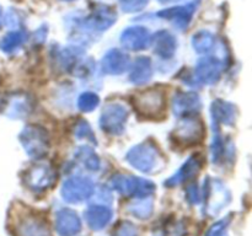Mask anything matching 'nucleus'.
I'll list each match as a JSON object with an SVG mask.
<instances>
[{"label": "nucleus", "mask_w": 252, "mask_h": 236, "mask_svg": "<svg viewBox=\"0 0 252 236\" xmlns=\"http://www.w3.org/2000/svg\"><path fill=\"white\" fill-rule=\"evenodd\" d=\"M133 105L144 117H160L165 111V95L159 88H148L134 96Z\"/></svg>", "instance_id": "7ed1b4c3"}, {"label": "nucleus", "mask_w": 252, "mask_h": 236, "mask_svg": "<svg viewBox=\"0 0 252 236\" xmlns=\"http://www.w3.org/2000/svg\"><path fill=\"white\" fill-rule=\"evenodd\" d=\"M74 133H75V135L78 137V139L86 140V142L91 143V144H96L95 134H94L91 127L88 124V122H85V120H79L78 124L75 125Z\"/></svg>", "instance_id": "b1692460"}, {"label": "nucleus", "mask_w": 252, "mask_h": 236, "mask_svg": "<svg viewBox=\"0 0 252 236\" xmlns=\"http://www.w3.org/2000/svg\"><path fill=\"white\" fill-rule=\"evenodd\" d=\"M212 122L214 124V129L219 125H231L238 117V110L230 102L223 100H216L212 103L211 108Z\"/></svg>", "instance_id": "2eb2a0df"}, {"label": "nucleus", "mask_w": 252, "mask_h": 236, "mask_svg": "<svg viewBox=\"0 0 252 236\" xmlns=\"http://www.w3.org/2000/svg\"><path fill=\"white\" fill-rule=\"evenodd\" d=\"M196 5L194 4H186L182 6H175L171 9H165L158 12V16L161 19L171 21L176 29L185 31L191 24V20L193 17Z\"/></svg>", "instance_id": "f8f14e48"}, {"label": "nucleus", "mask_w": 252, "mask_h": 236, "mask_svg": "<svg viewBox=\"0 0 252 236\" xmlns=\"http://www.w3.org/2000/svg\"><path fill=\"white\" fill-rule=\"evenodd\" d=\"M129 80L135 85H143L152 79L154 69L153 63L148 57H140L129 66Z\"/></svg>", "instance_id": "f3484780"}, {"label": "nucleus", "mask_w": 252, "mask_h": 236, "mask_svg": "<svg viewBox=\"0 0 252 236\" xmlns=\"http://www.w3.org/2000/svg\"><path fill=\"white\" fill-rule=\"evenodd\" d=\"M56 182V172L49 165L41 164L32 166L25 175V183L33 191H44Z\"/></svg>", "instance_id": "6e6552de"}, {"label": "nucleus", "mask_w": 252, "mask_h": 236, "mask_svg": "<svg viewBox=\"0 0 252 236\" xmlns=\"http://www.w3.org/2000/svg\"><path fill=\"white\" fill-rule=\"evenodd\" d=\"M98 103H100V98H98V96L95 92L86 91V92L81 93L79 96L78 106L83 112H91V111H94L97 107Z\"/></svg>", "instance_id": "5701e85b"}, {"label": "nucleus", "mask_w": 252, "mask_h": 236, "mask_svg": "<svg viewBox=\"0 0 252 236\" xmlns=\"http://www.w3.org/2000/svg\"><path fill=\"white\" fill-rule=\"evenodd\" d=\"M152 43V34L143 26L127 27L121 33V44L128 51H143Z\"/></svg>", "instance_id": "9d476101"}, {"label": "nucleus", "mask_w": 252, "mask_h": 236, "mask_svg": "<svg viewBox=\"0 0 252 236\" xmlns=\"http://www.w3.org/2000/svg\"><path fill=\"white\" fill-rule=\"evenodd\" d=\"M0 22H1V11H0Z\"/></svg>", "instance_id": "c756f323"}, {"label": "nucleus", "mask_w": 252, "mask_h": 236, "mask_svg": "<svg viewBox=\"0 0 252 236\" xmlns=\"http://www.w3.org/2000/svg\"><path fill=\"white\" fill-rule=\"evenodd\" d=\"M75 159L89 171H98L101 166L97 154L89 147H80L74 154Z\"/></svg>", "instance_id": "aec40b11"}, {"label": "nucleus", "mask_w": 252, "mask_h": 236, "mask_svg": "<svg viewBox=\"0 0 252 236\" xmlns=\"http://www.w3.org/2000/svg\"><path fill=\"white\" fill-rule=\"evenodd\" d=\"M47 37V29L46 27H41V29L37 30V32L34 33V39L37 42H43Z\"/></svg>", "instance_id": "a878e982"}, {"label": "nucleus", "mask_w": 252, "mask_h": 236, "mask_svg": "<svg viewBox=\"0 0 252 236\" xmlns=\"http://www.w3.org/2000/svg\"><path fill=\"white\" fill-rule=\"evenodd\" d=\"M233 144L231 142H225L218 133L216 132L214 139L212 142L211 147V155H212V161L214 164H220L223 160L230 159L231 154H233Z\"/></svg>", "instance_id": "a211bd4d"}, {"label": "nucleus", "mask_w": 252, "mask_h": 236, "mask_svg": "<svg viewBox=\"0 0 252 236\" xmlns=\"http://www.w3.org/2000/svg\"><path fill=\"white\" fill-rule=\"evenodd\" d=\"M95 189V184L88 177H70L63 183L62 194L64 199L70 202H79L86 199Z\"/></svg>", "instance_id": "1a4fd4ad"}, {"label": "nucleus", "mask_w": 252, "mask_h": 236, "mask_svg": "<svg viewBox=\"0 0 252 236\" xmlns=\"http://www.w3.org/2000/svg\"><path fill=\"white\" fill-rule=\"evenodd\" d=\"M61 1H74V0H61Z\"/></svg>", "instance_id": "c85d7f7f"}, {"label": "nucleus", "mask_w": 252, "mask_h": 236, "mask_svg": "<svg viewBox=\"0 0 252 236\" xmlns=\"http://www.w3.org/2000/svg\"><path fill=\"white\" fill-rule=\"evenodd\" d=\"M202 167V159L198 155H194L191 156L184 165L181 166V169L176 172L175 175H172L169 179H166L165 184L167 187H176L179 184L186 183L187 181L192 179L193 177H196L198 175V172L201 171Z\"/></svg>", "instance_id": "dca6fc26"}, {"label": "nucleus", "mask_w": 252, "mask_h": 236, "mask_svg": "<svg viewBox=\"0 0 252 236\" xmlns=\"http://www.w3.org/2000/svg\"><path fill=\"white\" fill-rule=\"evenodd\" d=\"M128 119V110L117 102H110L103 107L100 118L102 130L111 135H120L125 132Z\"/></svg>", "instance_id": "20e7f679"}, {"label": "nucleus", "mask_w": 252, "mask_h": 236, "mask_svg": "<svg viewBox=\"0 0 252 236\" xmlns=\"http://www.w3.org/2000/svg\"><path fill=\"white\" fill-rule=\"evenodd\" d=\"M27 41V34L25 31H14L10 32L9 34L2 38L1 43H0V48L6 53H12V52L17 51L21 48Z\"/></svg>", "instance_id": "412c9836"}, {"label": "nucleus", "mask_w": 252, "mask_h": 236, "mask_svg": "<svg viewBox=\"0 0 252 236\" xmlns=\"http://www.w3.org/2000/svg\"><path fill=\"white\" fill-rule=\"evenodd\" d=\"M192 47L197 53L207 54L216 47V37L207 30H201L192 37Z\"/></svg>", "instance_id": "6ab92c4d"}, {"label": "nucleus", "mask_w": 252, "mask_h": 236, "mask_svg": "<svg viewBox=\"0 0 252 236\" xmlns=\"http://www.w3.org/2000/svg\"><path fill=\"white\" fill-rule=\"evenodd\" d=\"M111 186L118 192L126 196H139L144 197L154 192L155 184L152 181L135 176H125V175H116L111 178Z\"/></svg>", "instance_id": "423d86ee"}, {"label": "nucleus", "mask_w": 252, "mask_h": 236, "mask_svg": "<svg viewBox=\"0 0 252 236\" xmlns=\"http://www.w3.org/2000/svg\"><path fill=\"white\" fill-rule=\"evenodd\" d=\"M121 7L126 12H138L142 11L148 5L149 0H118Z\"/></svg>", "instance_id": "393cba45"}, {"label": "nucleus", "mask_w": 252, "mask_h": 236, "mask_svg": "<svg viewBox=\"0 0 252 236\" xmlns=\"http://www.w3.org/2000/svg\"><path fill=\"white\" fill-rule=\"evenodd\" d=\"M101 65L105 73L111 75H120L129 69L130 60L129 57L121 49H110L103 56Z\"/></svg>", "instance_id": "4468645a"}, {"label": "nucleus", "mask_w": 252, "mask_h": 236, "mask_svg": "<svg viewBox=\"0 0 252 236\" xmlns=\"http://www.w3.org/2000/svg\"><path fill=\"white\" fill-rule=\"evenodd\" d=\"M204 135V125L201 119L194 116L184 117L172 132V137L181 145H194L202 140Z\"/></svg>", "instance_id": "39448f33"}, {"label": "nucleus", "mask_w": 252, "mask_h": 236, "mask_svg": "<svg viewBox=\"0 0 252 236\" xmlns=\"http://www.w3.org/2000/svg\"><path fill=\"white\" fill-rule=\"evenodd\" d=\"M201 98L194 92H179L172 98V111L179 117H191L199 112Z\"/></svg>", "instance_id": "9b49d317"}, {"label": "nucleus", "mask_w": 252, "mask_h": 236, "mask_svg": "<svg viewBox=\"0 0 252 236\" xmlns=\"http://www.w3.org/2000/svg\"><path fill=\"white\" fill-rule=\"evenodd\" d=\"M126 160L138 171L144 174L158 172L164 166V155L152 142L133 147L126 155Z\"/></svg>", "instance_id": "f257e3e1"}, {"label": "nucleus", "mask_w": 252, "mask_h": 236, "mask_svg": "<svg viewBox=\"0 0 252 236\" xmlns=\"http://www.w3.org/2000/svg\"><path fill=\"white\" fill-rule=\"evenodd\" d=\"M20 142L27 154L34 159H41L47 154L49 148L48 134L38 125H27L20 134Z\"/></svg>", "instance_id": "f03ea898"}, {"label": "nucleus", "mask_w": 252, "mask_h": 236, "mask_svg": "<svg viewBox=\"0 0 252 236\" xmlns=\"http://www.w3.org/2000/svg\"><path fill=\"white\" fill-rule=\"evenodd\" d=\"M7 20H9V26L10 27L19 26L20 20H19V16H17V14H15V12L10 11L9 16H7Z\"/></svg>", "instance_id": "bb28decb"}, {"label": "nucleus", "mask_w": 252, "mask_h": 236, "mask_svg": "<svg viewBox=\"0 0 252 236\" xmlns=\"http://www.w3.org/2000/svg\"><path fill=\"white\" fill-rule=\"evenodd\" d=\"M161 4H167V2H172V1H179V0H159Z\"/></svg>", "instance_id": "cd10ccee"}, {"label": "nucleus", "mask_w": 252, "mask_h": 236, "mask_svg": "<svg viewBox=\"0 0 252 236\" xmlns=\"http://www.w3.org/2000/svg\"><path fill=\"white\" fill-rule=\"evenodd\" d=\"M223 70V59L218 58V57H204V58L199 59V61L197 63L193 75L199 85H204V84L212 85V84L219 81Z\"/></svg>", "instance_id": "0eeeda50"}, {"label": "nucleus", "mask_w": 252, "mask_h": 236, "mask_svg": "<svg viewBox=\"0 0 252 236\" xmlns=\"http://www.w3.org/2000/svg\"><path fill=\"white\" fill-rule=\"evenodd\" d=\"M155 54L162 59H170L175 56L177 49V39L171 32L160 30L152 36V43Z\"/></svg>", "instance_id": "ddd939ff"}, {"label": "nucleus", "mask_w": 252, "mask_h": 236, "mask_svg": "<svg viewBox=\"0 0 252 236\" xmlns=\"http://www.w3.org/2000/svg\"><path fill=\"white\" fill-rule=\"evenodd\" d=\"M31 111V106H30V100L27 97H19L15 98L10 105L7 115L12 118H24L25 116L29 115Z\"/></svg>", "instance_id": "4be33fe9"}]
</instances>
